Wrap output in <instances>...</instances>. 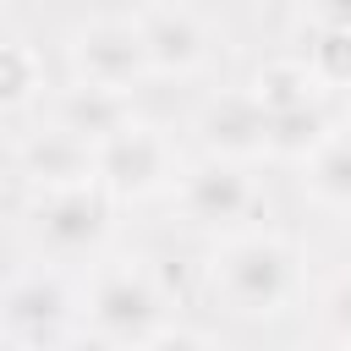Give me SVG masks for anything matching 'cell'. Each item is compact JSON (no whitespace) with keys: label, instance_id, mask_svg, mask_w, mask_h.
<instances>
[{"label":"cell","instance_id":"14","mask_svg":"<svg viewBox=\"0 0 351 351\" xmlns=\"http://www.w3.org/2000/svg\"><path fill=\"white\" fill-rule=\"evenodd\" d=\"M329 132H335V121H329L324 104H302V110L269 115V159H296L302 165Z\"/></svg>","mask_w":351,"mask_h":351},{"label":"cell","instance_id":"2","mask_svg":"<svg viewBox=\"0 0 351 351\" xmlns=\"http://www.w3.org/2000/svg\"><path fill=\"white\" fill-rule=\"evenodd\" d=\"M82 324L121 351H143L170 329V296L143 258H99L82 291Z\"/></svg>","mask_w":351,"mask_h":351},{"label":"cell","instance_id":"8","mask_svg":"<svg viewBox=\"0 0 351 351\" xmlns=\"http://www.w3.org/2000/svg\"><path fill=\"white\" fill-rule=\"evenodd\" d=\"M197 143L208 148V159H230V165L269 159V110L252 99V88L214 93L197 110Z\"/></svg>","mask_w":351,"mask_h":351},{"label":"cell","instance_id":"9","mask_svg":"<svg viewBox=\"0 0 351 351\" xmlns=\"http://www.w3.org/2000/svg\"><path fill=\"white\" fill-rule=\"evenodd\" d=\"M143 49H148V71L154 77H197L214 55V33L197 11L186 5H154L137 16Z\"/></svg>","mask_w":351,"mask_h":351},{"label":"cell","instance_id":"7","mask_svg":"<svg viewBox=\"0 0 351 351\" xmlns=\"http://www.w3.org/2000/svg\"><path fill=\"white\" fill-rule=\"evenodd\" d=\"M71 291L55 269H22L0 285V335L16 346H49L71 324Z\"/></svg>","mask_w":351,"mask_h":351},{"label":"cell","instance_id":"4","mask_svg":"<svg viewBox=\"0 0 351 351\" xmlns=\"http://www.w3.org/2000/svg\"><path fill=\"white\" fill-rule=\"evenodd\" d=\"M176 214L192 225V230H208V236H241V230H258L252 219L263 214V192L252 181L247 165H230V159H203L192 170H181L176 181Z\"/></svg>","mask_w":351,"mask_h":351},{"label":"cell","instance_id":"19","mask_svg":"<svg viewBox=\"0 0 351 351\" xmlns=\"http://www.w3.org/2000/svg\"><path fill=\"white\" fill-rule=\"evenodd\" d=\"M318 22H351V0H313Z\"/></svg>","mask_w":351,"mask_h":351},{"label":"cell","instance_id":"13","mask_svg":"<svg viewBox=\"0 0 351 351\" xmlns=\"http://www.w3.org/2000/svg\"><path fill=\"white\" fill-rule=\"evenodd\" d=\"M252 99H258L269 115H285V110H302V104H324L329 93L313 82V71H307L302 55H285V60H269V66L252 77Z\"/></svg>","mask_w":351,"mask_h":351},{"label":"cell","instance_id":"16","mask_svg":"<svg viewBox=\"0 0 351 351\" xmlns=\"http://www.w3.org/2000/svg\"><path fill=\"white\" fill-rule=\"evenodd\" d=\"M44 93V55L22 38L0 44V110H22Z\"/></svg>","mask_w":351,"mask_h":351},{"label":"cell","instance_id":"12","mask_svg":"<svg viewBox=\"0 0 351 351\" xmlns=\"http://www.w3.org/2000/svg\"><path fill=\"white\" fill-rule=\"evenodd\" d=\"M302 192L329 214H351V126H335L302 159Z\"/></svg>","mask_w":351,"mask_h":351},{"label":"cell","instance_id":"6","mask_svg":"<svg viewBox=\"0 0 351 351\" xmlns=\"http://www.w3.org/2000/svg\"><path fill=\"white\" fill-rule=\"evenodd\" d=\"M66 66H71V82H88V88H110V93H126L154 77L148 71V49H143V33L137 22L126 16H93V22H77L66 33Z\"/></svg>","mask_w":351,"mask_h":351},{"label":"cell","instance_id":"17","mask_svg":"<svg viewBox=\"0 0 351 351\" xmlns=\"http://www.w3.org/2000/svg\"><path fill=\"white\" fill-rule=\"evenodd\" d=\"M318 318H324L329 340H335L340 351H351V269L329 280V291L318 296Z\"/></svg>","mask_w":351,"mask_h":351},{"label":"cell","instance_id":"18","mask_svg":"<svg viewBox=\"0 0 351 351\" xmlns=\"http://www.w3.org/2000/svg\"><path fill=\"white\" fill-rule=\"evenodd\" d=\"M143 351H214L208 346V335H197V329H165L154 346H143Z\"/></svg>","mask_w":351,"mask_h":351},{"label":"cell","instance_id":"10","mask_svg":"<svg viewBox=\"0 0 351 351\" xmlns=\"http://www.w3.org/2000/svg\"><path fill=\"white\" fill-rule=\"evenodd\" d=\"M16 165H22V176H27L38 192L99 186V154H93V143L77 137V132H66V126H55V121L22 137Z\"/></svg>","mask_w":351,"mask_h":351},{"label":"cell","instance_id":"11","mask_svg":"<svg viewBox=\"0 0 351 351\" xmlns=\"http://www.w3.org/2000/svg\"><path fill=\"white\" fill-rule=\"evenodd\" d=\"M132 115H137V110H132V99H126V93L88 88V82H71V88H60V93L49 99V121H55V126H66V132H77V137H88L93 148H99L104 137H115Z\"/></svg>","mask_w":351,"mask_h":351},{"label":"cell","instance_id":"3","mask_svg":"<svg viewBox=\"0 0 351 351\" xmlns=\"http://www.w3.org/2000/svg\"><path fill=\"white\" fill-rule=\"evenodd\" d=\"M115 197L104 186H71V192H38L27 208V241L44 263H77L93 258L110 241Z\"/></svg>","mask_w":351,"mask_h":351},{"label":"cell","instance_id":"20","mask_svg":"<svg viewBox=\"0 0 351 351\" xmlns=\"http://www.w3.org/2000/svg\"><path fill=\"white\" fill-rule=\"evenodd\" d=\"M318 351H340V346H318Z\"/></svg>","mask_w":351,"mask_h":351},{"label":"cell","instance_id":"5","mask_svg":"<svg viewBox=\"0 0 351 351\" xmlns=\"http://www.w3.org/2000/svg\"><path fill=\"white\" fill-rule=\"evenodd\" d=\"M93 154H99V186H104L115 203H143V197L176 192V181H181L176 143H170L154 121H143V115H132V121H126L115 137H104Z\"/></svg>","mask_w":351,"mask_h":351},{"label":"cell","instance_id":"15","mask_svg":"<svg viewBox=\"0 0 351 351\" xmlns=\"http://www.w3.org/2000/svg\"><path fill=\"white\" fill-rule=\"evenodd\" d=\"M302 60L324 93H346L351 88V22H318Z\"/></svg>","mask_w":351,"mask_h":351},{"label":"cell","instance_id":"1","mask_svg":"<svg viewBox=\"0 0 351 351\" xmlns=\"http://www.w3.org/2000/svg\"><path fill=\"white\" fill-rule=\"evenodd\" d=\"M208 291L236 318H280L302 296V252L274 230L225 236L208 258Z\"/></svg>","mask_w":351,"mask_h":351}]
</instances>
